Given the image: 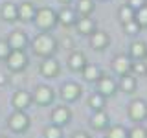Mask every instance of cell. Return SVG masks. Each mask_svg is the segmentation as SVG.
Instances as JSON below:
<instances>
[{
	"instance_id": "obj_32",
	"label": "cell",
	"mask_w": 147,
	"mask_h": 138,
	"mask_svg": "<svg viewBox=\"0 0 147 138\" xmlns=\"http://www.w3.org/2000/svg\"><path fill=\"white\" fill-rule=\"evenodd\" d=\"M123 26H125L127 35H136L138 31H140V26H138L136 20H131V22H127V24H123Z\"/></svg>"
},
{
	"instance_id": "obj_28",
	"label": "cell",
	"mask_w": 147,
	"mask_h": 138,
	"mask_svg": "<svg viewBox=\"0 0 147 138\" xmlns=\"http://www.w3.org/2000/svg\"><path fill=\"white\" fill-rule=\"evenodd\" d=\"M107 138H127V129L123 125H112L107 131Z\"/></svg>"
},
{
	"instance_id": "obj_13",
	"label": "cell",
	"mask_w": 147,
	"mask_h": 138,
	"mask_svg": "<svg viewBox=\"0 0 147 138\" xmlns=\"http://www.w3.org/2000/svg\"><path fill=\"white\" fill-rule=\"evenodd\" d=\"M7 44H9V48H11V50H24L26 46H28V35L24 33V31L17 30V31H13V33L9 35Z\"/></svg>"
},
{
	"instance_id": "obj_20",
	"label": "cell",
	"mask_w": 147,
	"mask_h": 138,
	"mask_svg": "<svg viewBox=\"0 0 147 138\" xmlns=\"http://www.w3.org/2000/svg\"><path fill=\"white\" fill-rule=\"evenodd\" d=\"M147 55V46L145 43H142V41H134V43L131 44V57L136 59V61H142Z\"/></svg>"
},
{
	"instance_id": "obj_5",
	"label": "cell",
	"mask_w": 147,
	"mask_h": 138,
	"mask_svg": "<svg viewBox=\"0 0 147 138\" xmlns=\"http://www.w3.org/2000/svg\"><path fill=\"white\" fill-rule=\"evenodd\" d=\"M127 112L132 122H144L147 118V103L144 99H134V101H131Z\"/></svg>"
},
{
	"instance_id": "obj_35",
	"label": "cell",
	"mask_w": 147,
	"mask_h": 138,
	"mask_svg": "<svg viewBox=\"0 0 147 138\" xmlns=\"http://www.w3.org/2000/svg\"><path fill=\"white\" fill-rule=\"evenodd\" d=\"M72 138H90L86 133H83V131H79V133H74L72 135Z\"/></svg>"
},
{
	"instance_id": "obj_14",
	"label": "cell",
	"mask_w": 147,
	"mask_h": 138,
	"mask_svg": "<svg viewBox=\"0 0 147 138\" xmlns=\"http://www.w3.org/2000/svg\"><path fill=\"white\" fill-rule=\"evenodd\" d=\"M11 101H13L15 110H26L31 103V94L26 92V90H18V92H15V96H13Z\"/></svg>"
},
{
	"instance_id": "obj_29",
	"label": "cell",
	"mask_w": 147,
	"mask_h": 138,
	"mask_svg": "<svg viewBox=\"0 0 147 138\" xmlns=\"http://www.w3.org/2000/svg\"><path fill=\"white\" fill-rule=\"evenodd\" d=\"M44 138H63V127L59 125H48L44 129Z\"/></svg>"
},
{
	"instance_id": "obj_6",
	"label": "cell",
	"mask_w": 147,
	"mask_h": 138,
	"mask_svg": "<svg viewBox=\"0 0 147 138\" xmlns=\"http://www.w3.org/2000/svg\"><path fill=\"white\" fill-rule=\"evenodd\" d=\"M31 101H35V103L39 105H48L53 101V89L48 85H39L33 92V96H31Z\"/></svg>"
},
{
	"instance_id": "obj_8",
	"label": "cell",
	"mask_w": 147,
	"mask_h": 138,
	"mask_svg": "<svg viewBox=\"0 0 147 138\" xmlns=\"http://www.w3.org/2000/svg\"><path fill=\"white\" fill-rule=\"evenodd\" d=\"M96 83H98V92L101 96H105V98L112 96L114 92H116V89H118V83L114 81L110 76H101Z\"/></svg>"
},
{
	"instance_id": "obj_15",
	"label": "cell",
	"mask_w": 147,
	"mask_h": 138,
	"mask_svg": "<svg viewBox=\"0 0 147 138\" xmlns=\"http://www.w3.org/2000/svg\"><path fill=\"white\" fill-rule=\"evenodd\" d=\"M90 35H92V37H90V44H92V48H96V50L107 48L109 43H110L107 31H92Z\"/></svg>"
},
{
	"instance_id": "obj_34",
	"label": "cell",
	"mask_w": 147,
	"mask_h": 138,
	"mask_svg": "<svg viewBox=\"0 0 147 138\" xmlns=\"http://www.w3.org/2000/svg\"><path fill=\"white\" fill-rule=\"evenodd\" d=\"M145 2L147 0H127V6H131L136 11V9H140L142 6H145Z\"/></svg>"
},
{
	"instance_id": "obj_27",
	"label": "cell",
	"mask_w": 147,
	"mask_h": 138,
	"mask_svg": "<svg viewBox=\"0 0 147 138\" xmlns=\"http://www.w3.org/2000/svg\"><path fill=\"white\" fill-rule=\"evenodd\" d=\"M134 20L138 22L140 28H147V4L134 11Z\"/></svg>"
},
{
	"instance_id": "obj_7",
	"label": "cell",
	"mask_w": 147,
	"mask_h": 138,
	"mask_svg": "<svg viewBox=\"0 0 147 138\" xmlns=\"http://www.w3.org/2000/svg\"><path fill=\"white\" fill-rule=\"evenodd\" d=\"M70 118H72V112H70V109H68L66 105H59V107H55L53 112H52V123L53 125H59V127H64L68 122H70Z\"/></svg>"
},
{
	"instance_id": "obj_36",
	"label": "cell",
	"mask_w": 147,
	"mask_h": 138,
	"mask_svg": "<svg viewBox=\"0 0 147 138\" xmlns=\"http://www.w3.org/2000/svg\"><path fill=\"white\" fill-rule=\"evenodd\" d=\"M2 83H6V76H4V74H0V85H2Z\"/></svg>"
},
{
	"instance_id": "obj_16",
	"label": "cell",
	"mask_w": 147,
	"mask_h": 138,
	"mask_svg": "<svg viewBox=\"0 0 147 138\" xmlns=\"http://www.w3.org/2000/svg\"><path fill=\"white\" fill-rule=\"evenodd\" d=\"M86 64V59H85V53L83 52H72L70 57H68V66L70 70L77 72V70H83V66Z\"/></svg>"
},
{
	"instance_id": "obj_33",
	"label": "cell",
	"mask_w": 147,
	"mask_h": 138,
	"mask_svg": "<svg viewBox=\"0 0 147 138\" xmlns=\"http://www.w3.org/2000/svg\"><path fill=\"white\" fill-rule=\"evenodd\" d=\"M9 52H11V48H9V44H7V41H4V39H0V59H6Z\"/></svg>"
},
{
	"instance_id": "obj_37",
	"label": "cell",
	"mask_w": 147,
	"mask_h": 138,
	"mask_svg": "<svg viewBox=\"0 0 147 138\" xmlns=\"http://www.w3.org/2000/svg\"><path fill=\"white\" fill-rule=\"evenodd\" d=\"M61 2H63V4H68V2H70V0H61Z\"/></svg>"
},
{
	"instance_id": "obj_10",
	"label": "cell",
	"mask_w": 147,
	"mask_h": 138,
	"mask_svg": "<svg viewBox=\"0 0 147 138\" xmlns=\"http://www.w3.org/2000/svg\"><path fill=\"white\" fill-rule=\"evenodd\" d=\"M79 96H81V87L77 85V83L68 81L61 87V98L64 101H76Z\"/></svg>"
},
{
	"instance_id": "obj_24",
	"label": "cell",
	"mask_w": 147,
	"mask_h": 138,
	"mask_svg": "<svg viewBox=\"0 0 147 138\" xmlns=\"http://www.w3.org/2000/svg\"><path fill=\"white\" fill-rule=\"evenodd\" d=\"M118 17H119V22H121V24H127V22L134 20V9L131 6H121L118 9Z\"/></svg>"
},
{
	"instance_id": "obj_25",
	"label": "cell",
	"mask_w": 147,
	"mask_h": 138,
	"mask_svg": "<svg viewBox=\"0 0 147 138\" xmlns=\"http://www.w3.org/2000/svg\"><path fill=\"white\" fill-rule=\"evenodd\" d=\"M94 7H96L94 0H77V11L81 13V17H88L94 11Z\"/></svg>"
},
{
	"instance_id": "obj_22",
	"label": "cell",
	"mask_w": 147,
	"mask_h": 138,
	"mask_svg": "<svg viewBox=\"0 0 147 138\" xmlns=\"http://www.w3.org/2000/svg\"><path fill=\"white\" fill-rule=\"evenodd\" d=\"M121 79H119V87H121L123 92H127V94H131V92L136 90V77L131 76V74H125V76H119Z\"/></svg>"
},
{
	"instance_id": "obj_21",
	"label": "cell",
	"mask_w": 147,
	"mask_h": 138,
	"mask_svg": "<svg viewBox=\"0 0 147 138\" xmlns=\"http://www.w3.org/2000/svg\"><path fill=\"white\" fill-rule=\"evenodd\" d=\"M57 20L63 22L64 26L76 24V11H74V9H70V7H64V9H61V11L57 13Z\"/></svg>"
},
{
	"instance_id": "obj_12",
	"label": "cell",
	"mask_w": 147,
	"mask_h": 138,
	"mask_svg": "<svg viewBox=\"0 0 147 138\" xmlns=\"http://www.w3.org/2000/svg\"><path fill=\"white\" fill-rule=\"evenodd\" d=\"M39 72L42 74L44 77H55L59 74V63L55 61L53 57H44V61L40 63Z\"/></svg>"
},
{
	"instance_id": "obj_18",
	"label": "cell",
	"mask_w": 147,
	"mask_h": 138,
	"mask_svg": "<svg viewBox=\"0 0 147 138\" xmlns=\"http://www.w3.org/2000/svg\"><path fill=\"white\" fill-rule=\"evenodd\" d=\"M81 72H83V79L85 81H98L101 77V70L98 64H85Z\"/></svg>"
},
{
	"instance_id": "obj_4",
	"label": "cell",
	"mask_w": 147,
	"mask_h": 138,
	"mask_svg": "<svg viewBox=\"0 0 147 138\" xmlns=\"http://www.w3.org/2000/svg\"><path fill=\"white\" fill-rule=\"evenodd\" d=\"M6 61H7V68L13 72H22L28 66V57L24 50H11L9 55L6 57Z\"/></svg>"
},
{
	"instance_id": "obj_31",
	"label": "cell",
	"mask_w": 147,
	"mask_h": 138,
	"mask_svg": "<svg viewBox=\"0 0 147 138\" xmlns=\"http://www.w3.org/2000/svg\"><path fill=\"white\" fill-rule=\"evenodd\" d=\"M131 70L136 74V76H145L147 74V63H142V61H136V63H132V66H131Z\"/></svg>"
},
{
	"instance_id": "obj_26",
	"label": "cell",
	"mask_w": 147,
	"mask_h": 138,
	"mask_svg": "<svg viewBox=\"0 0 147 138\" xmlns=\"http://www.w3.org/2000/svg\"><path fill=\"white\" fill-rule=\"evenodd\" d=\"M88 105L94 110H101L105 107V96H101L99 92H96V94H92L90 98H88Z\"/></svg>"
},
{
	"instance_id": "obj_1",
	"label": "cell",
	"mask_w": 147,
	"mask_h": 138,
	"mask_svg": "<svg viewBox=\"0 0 147 138\" xmlns=\"http://www.w3.org/2000/svg\"><path fill=\"white\" fill-rule=\"evenodd\" d=\"M55 50H57V43L50 33H39L33 39V52L40 57H52Z\"/></svg>"
},
{
	"instance_id": "obj_38",
	"label": "cell",
	"mask_w": 147,
	"mask_h": 138,
	"mask_svg": "<svg viewBox=\"0 0 147 138\" xmlns=\"http://www.w3.org/2000/svg\"><path fill=\"white\" fill-rule=\"evenodd\" d=\"M145 57H147V55H145Z\"/></svg>"
},
{
	"instance_id": "obj_23",
	"label": "cell",
	"mask_w": 147,
	"mask_h": 138,
	"mask_svg": "<svg viewBox=\"0 0 147 138\" xmlns=\"http://www.w3.org/2000/svg\"><path fill=\"white\" fill-rule=\"evenodd\" d=\"M2 18L4 20H9V22H13V20H17L18 18V13H17V6L15 4H11V2H6L2 6Z\"/></svg>"
},
{
	"instance_id": "obj_3",
	"label": "cell",
	"mask_w": 147,
	"mask_h": 138,
	"mask_svg": "<svg viewBox=\"0 0 147 138\" xmlns=\"http://www.w3.org/2000/svg\"><path fill=\"white\" fill-rule=\"evenodd\" d=\"M7 127L13 133H24L30 127V116H28L24 110H15L7 120Z\"/></svg>"
},
{
	"instance_id": "obj_9",
	"label": "cell",
	"mask_w": 147,
	"mask_h": 138,
	"mask_svg": "<svg viewBox=\"0 0 147 138\" xmlns=\"http://www.w3.org/2000/svg\"><path fill=\"white\" fill-rule=\"evenodd\" d=\"M131 59L127 55H116L112 59V70L118 74V76H125V74H131Z\"/></svg>"
},
{
	"instance_id": "obj_30",
	"label": "cell",
	"mask_w": 147,
	"mask_h": 138,
	"mask_svg": "<svg viewBox=\"0 0 147 138\" xmlns=\"http://www.w3.org/2000/svg\"><path fill=\"white\" fill-rule=\"evenodd\" d=\"M127 138H147V129L142 125H136L131 131H127Z\"/></svg>"
},
{
	"instance_id": "obj_19",
	"label": "cell",
	"mask_w": 147,
	"mask_h": 138,
	"mask_svg": "<svg viewBox=\"0 0 147 138\" xmlns=\"http://www.w3.org/2000/svg\"><path fill=\"white\" fill-rule=\"evenodd\" d=\"M76 24H77V31L83 33V35H90L92 31L96 30V22L88 17H83L79 20H76Z\"/></svg>"
},
{
	"instance_id": "obj_2",
	"label": "cell",
	"mask_w": 147,
	"mask_h": 138,
	"mask_svg": "<svg viewBox=\"0 0 147 138\" xmlns=\"http://www.w3.org/2000/svg\"><path fill=\"white\" fill-rule=\"evenodd\" d=\"M37 28L40 30H52V28L57 24V13L53 11L52 7H40L35 11V17H33Z\"/></svg>"
},
{
	"instance_id": "obj_17",
	"label": "cell",
	"mask_w": 147,
	"mask_h": 138,
	"mask_svg": "<svg viewBox=\"0 0 147 138\" xmlns=\"http://www.w3.org/2000/svg\"><path fill=\"white\" fill-rule=\"evenodd\" d=\"M35 6L31 2H22L20 6H17V13H18V17L22 18V20H33V17H35Z\"/></svg>"
},
{
	"instance_id": "obj_11",
	"label": "cell",
	"mask_w": 147,
	"mask_h": 138,
	"mask_svg": "<svg viewBox=\"0 0 147 138\" xmlns=\"http://www.w3.org/2000/svg\"><path fill=\"white\" fill-rule=\"evenodd\" d=\"M109 114L105 112L103 109L101 110H94V114L90 116V125L92 129H96V131H105V129L109 127Z\"/></svg>"
}]
</instances>
